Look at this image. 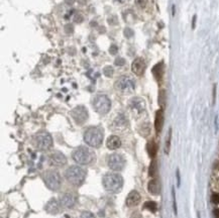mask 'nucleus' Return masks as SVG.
<instances>
[{"label": "nucleus", "mask_w": 219, "mask_h": 218, "mask_svg": "<svg viewBox=\"0 0 219 218\" xmlns=\"http://www.w3.org/2000/svg\"><path fill=\"white\" fill-rule=\"evenodd\" d=\"M79 218H95V216H94L93 213H91L89 211H84V212L81 213Z\"/></svg>", "instance_id": "obj_29"}, {"label": "nucleus", "mask_w": 219, "mask_h": 218, "mask_svg": "<svg viewBox=\"0 0 219 218\" xmlns=\"http://www.w3.org/2000/svg\"><path fill=\"white\" fill-rule=\"evenodd\" d=\"M67 181L72 185L80 186L86 179V171L79 166H71L65 173Z\"/></svg>", "instance_id": "obj_3"}, {"label": "nucleus", "mask_w": 219, "mask_h": 218, "mask_svg": "<svg viewBox=\"0 0 219 218\" xmlns=\"http://www.w3.org/2000/svg\"><path fill=\"white\" fill-rule=\"evenodd\" d=\"M103 187L107 192L117 193L122 189L123 179L118 173H107L102 180Z\"/></svg>", "instance_id": "obj_1"}, {"label": "nucleus", "mask_w": 219, "mask_h": 218, "mask_svg": "<svg viewBox=\"0 0 219 218\" xmlns=\"http://www.w3.org/2000/svg\"><path fill=\"white\" fill-rule=\"evenodd\" d=\"M60 206H61L60 202H58L56 199H51L47 203L44 209L50 214H58L60 212Z\"/></svg>", "instance_id": "obj_16"}, {"label": "nucleus", "mask_w": 219, "mask_h": 218, "mask_svg": "<svg viewBox=\"0 0 219 218\" xmlns=\"http://www.w3.org/2000/svg\"><path fill=\"white\" fill-rule=\"evenodd\" d=\"M164 126V111L163 109H159L156 113V117H154V128L156 131L159 133L161 132Z\"/></svg>", "instance_id": "obj_18"}, {"label": "nucleus", "mask_w": 219, "mask_h": 218, "mask_svg": "<svg viewBox=\"0 0 219 218\" xmlns=\"http://www.w3.org/2000/svg\"><path fill=\"white\" fill-rule=\"evenodd\" d=\"M108 167L112 171H121L125 166V158L122 154L119 153H113L108 157Z\"/></svg>", "instance_id": "obj_9"}, {"label": "nucleus", "mask_w": 219, "mask_h": 218, "mask_svg": "<svg viewBox=\"0 0 219 218\" xmlns=\"http://www.w3.org/2000/svg\"><path fill=\"white\" fill-rule=\"evenodd\" d=\"M34 144L39 151H49L53 147V138L50 133L45 132V131H40L34 136Z\"/></svg>", "instance_id": "obj_6"}, {"label": "nucleus", "mask_w": 219, "mask_h": 218, "mask_svg": "<svg viewBox=\"0 0 219 218\" xmlns=\"http://www.w3.org/2000/svg\"><path fill=\"white\" fill-rule=\"evenodd\" d=\"M113 73H114V69H113V68H112L111 66H106V67H104V69H103V74L105 75L106 77H112Z\"/></svg>", "instance_id": "obj_27"}, {"label": "nucleus", "mask_w": 219, "mask_h": 218, "mask_svg": "<svg viewBox=\"0 0 219 218\" xmlns=\"http://www.w3.org/2000/svg\"><path fill=\"white\" fill-rule=\"evenodd\" d=\"M71 116L77 124H83L88 119V110L84 106H77L71 110Z\"/></svg>", "instance_id": "obj_10"}, {"label": "nucleus", "mask_w": 219, "mask_h": 218, "mask_svg": "<svg viewBox=\"0 0 219 218\" xmlns=\"http://www.w3.org/2000/svg\"><path fill=\"white\" fill-rule=\"evenodd\" d=\"M135 4L139 8H144L148 4V0H135Z\"/></svg>", "instance_id": "obj_30"}, {"label": "nucleus", "mask_w": 219, "mask_h": 218, "mask_svg": "<svg viewBox=\"0 0 219 218\" xmlns=\"http://www.w3.org/2000/svg\"><path fill=\"white\" fill-rule=\"evenodd\" d=\"M106 145H107V148L109 149H112V151H114V149H117V148H120L121 140H120L119 138H118V136L111 135V136H109V138H108L107 142H106Z\"/></svg>", "instance_id": "obj_20"}, {"label": "nucleus", "mask_w": 219, "mask_h": 218, "mask_svg": "<svg viewBox=\"0 0 219 218\" xmlns=\"http://www.w3.org/2000/svg\"><path fill=\"white\" fill-rule=\"evenodd\" d=\"M172 195H173V208H174L175 214H177V204H176V194H175V189H172Z\"/></svg>", "instance_id": "obj_31"}, {"label": "nucleus", "mask_w": 219, "mask_h": 218, "mask_svg": "<svg viewBox=\"0 0 219 218\" xmlns=\"http://www.w3.org/2000/svg\"><path fill=\"white\" fill-rule=\"evenodd\" d=\"M49 163L53 167L61 168L67 164V158L60 152H54L49 156Z\"/></svg>", "instance_id": "obj_12"}, {"label": "nucleus", "mask_w": 219, "mask_h": 218, "mask_svg": "<svg viewBox=\"0 0 219 218\" xmlns=\"http://www.w3.org/2000/svg\"><path fill=\"white\" fill-rule=\"evenodd\" d=\"M129 108L132 114L135 116H139L145 111V101L139 97H134L130 100Z\"/></svg>", "instance_id": "obj_11"}, {"label": "nucleus", "mask_w": 219, "mask_h": 218, "mask_svg": "<svg viewBox=\"0 0 219 218\" xmlns=\"http://www.w3.org/2000/svg\"><path fill=\"white\" fill-rule=\"evenodd\" d=\"M140 202V195L138 191H131V192L128 194V196L126 198V206L128 207H134V206H138Z\"/></svg>", "instance_id": "obj_15"}, {"label": "nucleus", "mask_w": 219, "mask_h": 218, "mask_svg": "<svg viewBox=\"0 0 219 218\" xmlns=\"http://www.w3.org/2000/svg\"><path fill=\"white\" fill-rule=\"evenodd\" d=\"M171 140H172V128L169 129V132H168V135H167V139H166V143H165V153L167 154H169V153H170Z\"/></svg>", "instance_id": "obj_25"}, {"label": "nucleus", "mask_w": 219, "mask_h": 218, "mask_svg": "<svg viewBox=\"0 0 219 218\" xmlns=\"http://www.w3.org/2000/svg\"><path fill=\"white\" fill-rule=\"evenodd\" d=\"M147 149H148V153L149 154V157L152 158H154L157 154V152H158V145L157 143L154 142V140H150V142L148 143L147 144Z\"/></svg>", "instance_id": "obj_22"}, {"label": "nucleus", "mask_w": 219, "mask_h": 218, "mask_svg": "<svg viewBox=\"0 0 219 218\" xmlns=\"http://www.w3.org/2000/svg\"><path fill=\"white\" fill-rule=\"evenodd\" d=\"M211 202L213 204H219V194L218 193H213L211 196Z\"/></svg>", "instance_id": "obj_32"}, {"label": "nucleus", "mask_w": 219, "mask_h": 218, "mask_svg": "<svg viewBox=\"0 0 219 218\" xmlns=\"http://www.w3.org/2000/svg\"><path fill=\"white\" fill-rule=\"evenodd\" d=\"M77 202V196L73 193H64L60 197V204L64 208H73Z\"/></svg>", "instance_id": "obj_13"}, {"label": "nucleus", "mask_w": 219, "mask_h": 218, "mask_svg": "<svg viewBox=\"0 0 219 218\" xmlns=\"http://www.w3.org/2000/svg\"><path fill=\"white\" fill-rule=\"evenodd\" d=\"M141 127H143V131H140V134L143 135V136H148L150 132V127H149V123H144L141 125Z\"/></svg>", "instance_id": "obj_28"}, {"label": "nucleus", "mask_w": 219, "mask_h": 218, "mask_svg": "<svg viewBox=\"0 0 219 218\" xmlns=\"http://www.w3.org/2000/svg\"><path fill=\"white\" fill-rule=\"evenodd\" d=\"M65 1H66L67 4H70V5H71V4H73L75 2V0H65Z\"/></svg>", "instance_id": "obj_41"}, {"label": "nucleus", "mask_w": 219, "mask_h": 218, "mask_svg": "<svg viewBox=\"0 0 219 218\" xmlns=\"http://www.w3.org/2000/svg\"><path fill=\"white\" fill-rule=\"evenodd\" d=\"M127 125V119L123 114H118L117 117L113 120L112 126L114 129H124Z\"/></svg>", "instance_id": "obj_17"}, {"label": "nucleus", "mask_w": 219, "mask_h": 218, "mask_svg": "<svg viewBox=\"0 0 219 218\" xmlns=\"http://www.w3.org/2000/svg\"><path fill=\"white\" fill-rule=\"evenodd\" d=\"M44 182L47 185V187L51 190L57 191L60 189L62 184V178L60 174L57 171L50 170L44 174Z\"/></svg>", "instance_id": "obj_8"}, {"label": "nucleus", "mask_w": 219, "mask_h": 218, "mask_svg": "<svg viewBox=\"0 0 219 218\" xmlns=\"http://www.w3.org/2000/svg\"><path fill=\"white\" fill-rule=\"evenodd\" d=\"M158 173V164H157V161L156 160H153L152 163H150L149 165V175L150 177H153V178H154Z\"/></svg>", "instance_id": "obj_24"}, {"label": "nucleus", "mask_w": 219, "mask_h": 218, "mask_svg": "<svg viewBox=\"0 0 219 218\" xmlns=\"http://www.w3.org/2000/svg\"><path fill=\"white\" fill-rule=\"evenodd\" d=\"M84 140L89 147L99 148L103 142V131L99 127H90L84 133Z\"/></svg>", "instance_id": "obj_4"}, {"label": "nucleus", "mask_w": 219, "mask_h": 218, "mask_svg": "<svg viewBox=\"0 0 219 218\" xmlns=\"http://www.w3.org/2000/svg\"><path fill=\"white\" fill-rule=\"evenodd\" d=\"M108 22H109V24H111V25H116L117 24V17L115 15H112L108 18Z\"/></svg>", "instance_id": "obj_33"}, {"label": "nucleus", "mask_w": 219, "mask_h": 218, "mask_svg": "<svg viewBox=\"0 0 219 218\" xmlns=\"http://www.w3.org/2000/svg\"><path fill=\"white\" fill-rule=\"evenodd\" d=\"M114 88L121 94H130L135 89V82L129 76H121L118 78L114 84Z\"/></svg>", "instance_id": "obj_5"}, {"label": "nucleus", "mask_w": 219, "mask_h": 218, "mask_svg": "<svg viewBox=\"0 0 219 218\" xmlns=\"http://www.w3.org/2000/svg\"><path fill=\"white\" fill-rule=\"evenodd\" d=\"M117 52H118V48L116 47L115 44H112L110 47V49H109V53H110L111 54H116Z\"/></svg>", "instance_id": "obj_36"}, {"label": "nucleus", "mask_w": 219, "mask_h": 218, "mask_svg": "<svg viewBox=\"0 0 219 218\" xmlns=\"http://www.w3.org/2000/svg\"><path fill=\"white\" fill-rule=\"evenodd\" d=\"M143 208L148 209V210H149L150 212H156L158 210V205H157V203L154 202V201H148V202L144 203Z\"/></svg>", "instance_id": "obj_26"}, {"label": "nucleus", "mask_w": 219, "mask_h": 218, "mask_svg": "<svg viewBox=\"0 0 219 218\" xmlns=\"http://www.w3.org/2000/svg\"><path fill=\"white\" fill-rule=\"evenodd\" d=\"M213 214L215 218H219V209H215V210L213 211Z\"/></svg>", "instance_id": "obj_40"}, {"label": "nucleus", "mask_w": 219, "mask_h": 218, "mask_svg": "<svg viewBox=\"0 0 219 218\" xmlns=\"http://www.w3.org/2000/svg\"><path fill=\"white\" fill-rule=\"evenodd\" d=\"M196 17H197V16H196V15H194V17H193V22H192V27H193V29H194V27H195V22H196Z\"/></svg>", "instance_id": "obj_42"}, {"label": "nucleus", "mask_w": 219, "mask_h": 218, "mask_svg": "<svg viewBox=\"0 0 219 218\" xmlns=\"http://www.w3.org/2000/svg\"><path fill=\"white\" fill-rule=\"evenodd\" d=\"M116 1H118V2H121V3H123V2H126V1H128V0H116Z\"/></svg>", "instance_id": "obj_43"}, {"label": "nucleus", "mask_w": 219, "mask_h": 218, "mask_svg": "<svg viewBox=\"0 0 219 218\" xmlns=\"http://www.w3.org/2000/svg\"><path fill=\"white\" fill-rule=\"evenodd\" d=\"M145 62L143 59L136 58L131 64V71L134 73L136 76H141L144 73L145 70Z\"/></svg>", "instance_id": "obj_14"}, {"label": "nucleus", "mask_w": 219, "mask_h": 218, "mask_svg": "<svg viewBox=\"0 0 219 218\" xmlns=\"http://www.w3.org/2000/svg\"><path fill=\"white\" fill-rule=\"evenodd\" d=\"M166 102H167V94H166V91L162 89L159 90V104L161 106V109H164L166 106Z\"/></svg>", "instance_id": "obj_23"}, {"label": "nucleus", "mask_w": 219, "mask_h": 218, "mask_svg": "<svg viewBox=\"0 0 219 218\" xmlns=\"http://www.w3.org/2000/svg\"><path fill=\"white\" fill-rule=\"evenodd\" d=\"M73 158L79 165H89L95 161V153L87 147H79L72 154Z\"/></svg>", "instance_id": "obj_2"}, {"label": "nucleus", "mask_w": 219, "mask_h": 218, "mask_svg": "<svg viewBox=\"0 0 219 218\" xmlns=\"http://www.w3.org/2000/svg\"><path fill=\"white\" fill-rule=\"evenodd\" d=\"M65 30L67 34H73V31H74V26L72 24H67L65 26Z\"/></svg>", "instance_id": "obj_37"}, {"label": "nucleus", "mask_w": 219, "mask_h": 218, "mask_svg": "<svg viewBox=\"0 0 219 218\" xmlns=\"http://www.w3.org/2000/svg\"><path fill=\"white\" fill-rule=\"evenodd\" d=\"M93 108L95 111L99 114H107L111 108V101L106 95L98 94L96 97L93 99Z\"/></svg>", "instance_id": "obj_7"}, {"label": "nucleus", "mask_w": 219, "mask_h": 218, "mask_svg": "<svg viewBox=\"0 0 219 218\" xmlns=\"http://www.w3.org/2000/svg\"><path fill=\"white\" fill-rule=\"evenodd\" d=\"M74 19H75L76 22H82V20H83V16H82L80 13H77Z\"/></svg>", "instance_id": "obj_38"}, {"label": "nucleus", "mask_w": 219, "mask_h": 218, "mask_svg": "<svg viewBox=\"0 0 219 218\" xmlns=\"http://www.w3.org/2000/svg\"><path fill=\"white\" fill-rule=\"evenodd\" d=\"M124 35L127 39H130L131 36L133 35V30H132L131 29H124Z\"/></svg>", "instance_id": "obj_34"}, {"label": "nucleus", "mask_w": 219, "mask_h": 218, "mask_svg": "<svg viewBox=\"0 0 219 218\" xmlns=\"http://www.w3.org/2000/svg\"><path fill=\"white\" fill-rule=\"evenodd\" d=\"M125 64V60L123 58H117L115 60V65L116 66H123Z\"/></svg>", "instance_id": "obj_35"}, {"label": "nucleus", "mask_w": 219, "mask_h": 218, "mask_svg": "<svg viewBox=\"0 0 219 218\" xmlns=\"http://www.w3.org/2000/svg\"><path fill=\"white\" fill-rule=\"evenodd\" d=\"M176 175H177V181H178V187H180V185H181V177H180V171L179 170H177L176 172Z\"/></svg>", "instance_id": "obj_39"}, {"label": "nucleus", "mask_w": 219, "mask_h": 218, "mask_svg": "<svg viewBox=\"0 0 219 218\" xmlns=\"http://www.w3.org/2000/svg\"><path fill=\"white\" fill-rule=\"evenodd\" d=\"M164 72H165V66H164L163 62L158 63L156 66L153 68V75L158 81H159L163 78Z\"/></svg>", "instance_id": "obj_21"}, {"label": "nucleus", "mask_w": 219, "mask_h": 218, "mask_svg": "<svg viewBox=\"0 0 219 218\" xmlns=\"http://www.w3.org/2000/svg\"><path fill=\"white\" fill-rule=\"evenodd\" d=\"M148 190L150 194L153 195H159L161 192V184L158 179H152L148 184Z\"/></svg>", "instance_id": "obj_19"}]
</instances>
